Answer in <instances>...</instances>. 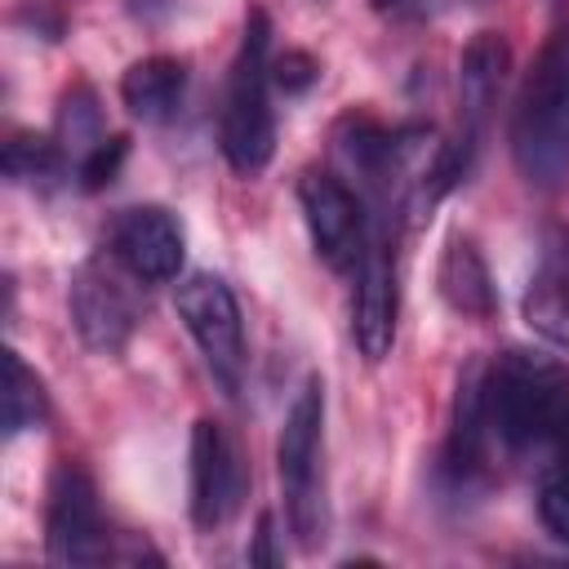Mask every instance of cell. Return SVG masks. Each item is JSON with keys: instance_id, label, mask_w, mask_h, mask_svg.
<instances>
[{"instance_id": "2", "label": "cell", "mask_w": 569, "mask_h": 569, "mask_svg": "<svg viewBox=\"0 0 569 569\" xmlns=\"http://www.w3.org/2000/svg\"><path fill=\"white\" fill-rule=\"evenodd\" d=\"M511 160L520 178L542 191H556L569 178V27L542 44L516 93Z\"/></svg>"}, {"instance_id": "12", "label": "cell", "mask_w": 569, "mask_h": 569, "mask_svg": "<svg viewBox=\"0 0 569 569\" xmlns=\"http://www.w3.org/2000/svg\"><path fill=\"white\" fill-rule=\"evenodd\" d=\"M485 436H489V405H485V369L467 365L458 373V391H453V418H449V436H445V480L453 489H467L480 471H485Z\"/></svg>"}, {"instance_id": "19", "label": "cell", "mask_w": 569, "mask_h": 569, "mask_svg": "<svg viewBox=\"0 0 569 569\" xmlns=\"http://www.w3.org/2000/svg\"><path fill=\"white\" fill-rule=\"evenodd\" d=\"M62 169V151L49 138L36 133H13L4 142V173L13 182H36V178H53Z\"/></svg>"}, {"instance_id": "14", "label": "cell", "mask_w": 569, "mask_h": 569, "mask_svg": "<svg viewBox=\"0 0 569 569\" xmlns=\"http://www.w3.org/2000/svg\"><path fill=\"white\" fill-rule=\"evenodd\" d=\"M511 71V49L502 31H476L458 58V98H462V124L480 133L485 111L498 98V84Z\"/></svg>"}, {"instance_id": "16", "label": "cell", "mask_w": 569, "mask_h": 569, "mask_svg": "<svg viewBox=\"0 0 569 569\" xmlns=\"http://www.w3.org/2000/svg\"><path fill=\"white\" fill-rule=\"evenodd\" d=\"M525 320L551 338L556 347H569V271L547 262L533 280H529V293H525Z\"/></svg>"}, {"instance_id": "21", "label": "cell", "mask_w": 569, "mask_h": 569, "mask_svg": "<svg viewBox=\"0 0 569 569\" xmlns=\"http://www.w3.org/2000/svg\"><path fill=\"white\" fill-rule=\"evenodd\" d=\"M124 156H129V138H124V133H111V138L93 142V147L84 151V160H80V182H84V191H102L107 182H116Z\"/></svg>"}, {"instance_id": "18", "label": "cell", "mask_w": 569, "mask_h": 569, "mask_svg": "<svg viewBox=\"0 0 569 569\" xmlns=\"http://www.w3.org/2000/svg\"><path fill=\"white\" fill-rule=\"evenodd\" d=\"M538 520L556 542H569V431L551 445V462L538 480Z\"/></svg>"}, {"instance_id": "8", "label": "cell", "mask_w": 569, "mask_h": 569, "mask_svg": "<svg viewBox=\"0 0 569 569\" xmlns=\"http://www.w3.org/2000/svg\"><path fill=\"white\" fill-rule=\"evenodd\" d=\"M71 320H76L80 342L102 356L124 351V342L133 338L138 307L102 258L80 262V271L71 276Z\"/></svg>"}, {"instance_id": "4", "label": "cell", "mask_w": 569, "mask_h": 569, "mask_svg": "<svg viewBox=\"0 0 569 569\" xmlns=\"http://www.w3.org/2000/svg\"><path fill=\"white\" fill-rule=\"evenodd\" d=\"M320 436H325V382L307 373L298 396L289 400L280 440H276V471L289 507V525L302 551L325 542V498H320Z\"/></svg>"}, {"instance_id": "15", "label": "cell", "mask_w": 569, "mask_h": 569, "mask_svg": "<svg viewBox=\"0 0 569 569\" xmlns=\"http://www.w3.org/2000/svg\"><path fill=\"white\" fill-rule=\"evenodd\" d=\"M187 89V67L169 53H151L138 58L124 76H120V102L129 107V116H138L142 124H160L178 111Z\"/></svg>"}, {"instance_id": "7", "label": "cell", "mask_w": 569, "mask_h": 569, "mask_svg": "<svg viewBox=\"0 0 569 569\" xmlns=\"http://www.w3.org/2000/svg\"><path fill=\"white\" fill-rule=\"evenodd\" d=\"M298 204H302V222H307L316 258L333 271H356L369 249L356 191L325 169H307L298 178Z\"/></svg>"}, {"instance_id": "22", "label": "cell", "mask_w": 569, "mask_h": 569, "mask_svg": "<svg viewBox=\"0 0 569 569\" xmlns=\"http://www.w3.org/2000/svg\"><path fill=\"white\" fill-rule=\"evenodd\" d=\"M320 76V62L307 53V49H284L276 62H271V80L284 89V93H307Z\"/></svg>"}, {"instance_id": "9", "label": "cell", "mask_w": 569, "mask_h": 569, "mask_svg": "<svg viewBox=\"0 0 569 569\" xmlns=\"http://www.w3.org/2000/svg\"><path fill=\"white\" fill-rule=\"evenodd\" d=\"M111 253L129 276H138L147 284H164V280H173L182 271L187 240H182V227H178V218L169 209L133 204L111 227Z\"/></svg>"}, {"instance_id": "3", "label": "cell", "mask_w": 569, "mask_h": 569, "mask_svg": "<svg viewBox=\"0 0 569 569\" xmlns=\"http://www.w3.org/2000/svg\"><path fill=\"white\" fill-rule=\"evenodd\" d=\"M267 44H271V22L262 9H249L240 53L227 76V102H222V129H218L227 164L244 178L262 173L276 156V116L267 102V76H271Z\"/></svg>"}, {"instance_id": "24", "label": "cell", "mask_w": 569, "mask_h": 569, "mask_svg": "<svg viewBox=\"0 0 569 569\" xmlns=\"http://www.w3.org/2000/svg\"><path fill=\"white\" fill-rule=\"evenodd\" d=\"M378 9H396V4H405V0H373Z\"/></svg>"}, {"instance_id": "17", "label": "cell", "mask_w": 569, "mask_h": 569, "mask_svg": "<svg viewBox=\"0 0 569 569\" xmlns=\"http://www.w3.org/2000/svg\"><path fill=\"white\" fill-rule=\"evenodd\" d=\"M4 436H22L49 418L44 382L22 365L18 351H4Z\"/></svg>"}, {"instance_id": "23", "label": "cell", "mask_w": 569, "mask_h": 569, "mask_svg": "<svg viewBox=\"0 0 569 569\" xmlns=\"http://www.w3.org/2000/svg\"><path fill=\"white\" fill-rule=\"evenodd\" d=\"M249 565H262V569H276V565H280V551H276V516H271V511L258 516V533H253V547H249Z\"/></svg>"}, {"instance_id": "13", "label": "cell", "mask_w": 569, "mask_h": 569, "mask_svg": "<svg viewBox=\"0 0 569 569\" xmlns=\"http://www.w3.org/2000/svg\"><path fill=\"white\" fill-rule=\"evenodd\" d=\"M436 289H440L445 307L467 316V320H489L493 307H498V289H493L489 262L476 249V240H467V236H453L445 244L440 267H436Z\"/></svg>"}, {"instance_id": "11", "label": "cell", "mask_w": 569, "mask_h": 569, "mask_svg": "<svg viewBox=\"0 0 569 569\" xmlns=\"http://www.w3.org/2000/svg\"><path fill=\"white\" fill-rule=\"evenodd\" d=\"M396 307H400L396 258L387 244H369L356 267V298H351V338L369 365L387 360L396 342Z\"/></svg>"}, {"instance_id": "10", "label": "cell", "mask_w": 569, "mask_h": 569, "mask_svg": "<svg viewBox=\"0 0 569 569\" xmlns=\"http://www.w3.org/2000/svg\"><path fill=\"white\" fill-rule=\"evenodd\" d=\"M240 502V462L227 440V431L213 418H196L191 427V525L218 529L231 520Z\"/></svg>"}, {"instance_id": "1", "label": "cell", "mask_w": 569, "mask_h": 569, "mask_svg": "<svg viewBox=\"0 0 569 569\" xmlns=\"http://www.w3.org/2000/svg\"><path fill=\"white\" fill-rule=\"evenodd\" d=\"M489 431L511 449H551L569 431V369L556 356L511 347L485 373Z\"/></svg>"}, {"instance_id": "20", "label": "cell", "mask_w": 569, "mask_h": 569, "mask_svg": "<svg viewBox=\"0 0 569 569\" xmlns=\"http://www.w3.org/2000/svg\"><path fill=\"white\" fill-rule=\"evenodd\" d=\"M62 138H67V147H84V151L93 142H102L98 138V102H93V93L84 84H76L62 98Z\"/></svg>"}, {"instance_id": "6", "label": "cell", "mask_w": 569, "mask_h": 569, "mask_svg": "<svg viewBox=\"0 0 569 569\" xmlns=\"http://www.w3.org/2000/svg\"><path fill=\"white\" fill-rule=\"evenodd\" d=\"M44 547L53 565H102L111 560L98 489L89 471L71 458H62L49 476V502H44Z\"/></svg>"}, {"instance_id": "5", "label": "cell", "mask_w": 569, "mask_h": 569, "mask_svg": "<svg viewBox=\"0 0 569 569\" xmlns=\"http://www.w3.org/2000/svg\"><path fill=\"white\" fill-rule=\"evenodd\" d=\"M178 316L187 325V333L196 338L209 373L222 382V391H240L244 382V320L236 307V293L227 289L222 276L213 271H196L178 284Z\"/></svg>"}]
</instances>
